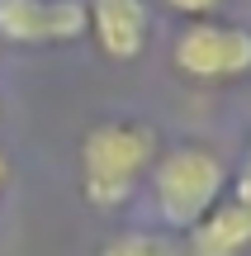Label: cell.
Wrapping results in <instances>:
<instances>
[{
    "label": "cell",
    "mask_w": 251,
    "mask_h": 256,
    "mask_svg": "<svg viewBox=\"0 0 251 256\" xmlns=\"http://www.w3.org/2000/svg\"><path fill=\"white\" fill-rule=\"evenodd\" d=\"M247 252H251V209L233 194H223L185 238V256H247Z\"/></svg>",
    "instance_id": "obj_6"
},
{
    "label": "cell",
    "mask_w": 251,
    "mask_h": 256,
    "mask_svg": "<svg viewBox=\"0 0 251 256\" xmlns=\"http://www.w3.org/2000/svg\"><path fill=\"white\" fill-rule=\"evenodd\" d=\"M171 66L195 86H233L251 76V28L233 19H185L171 43Z\"/></svg>",
    "instance_id": "obj_3"
},
{
    "label": "cell",
    "mask_w": 251,
    "mask_h": 256,
    "mask_svg": "<svg viewBox=\"0 0 251 256\" xmlns=\"http://www.w3.org/2000/svg\"><path fill=\"white\" fill-rule=\"evenodd\" d=\"M85 14H90V34H95V43H100V52L109 62L142 57L147 34H152L147 0H85Z\"/></svg>",
    "instance_id": "obj_5"
},
{
    "label": "cell",
    "mask_w": 251,
    "mask_h": 256,
    "mask_svg": "<svg viewBox=\"0 0 251 256\" xmlns=\"http://www.w3.org/2000/svg\"><path fill=\"white\" fill-rule=\"evenodd\" d=\"M152 204H157L161 223L176 232H190L218 200L228 194V162L204 142H180L157 156L152 166Z\"/></svg>",
    "instance_id": "obj_2"
},
{
    "label": "cell",
    "mask_w": 251,
    "mask_h": 256,
    "mask_svg": "<svg viewBox=\"0 0 251 256\" xmlns=\"http://www.w3.org/2000/svg\"><path fill=\"white\" fill-rule=\"evenodd\" d=\"M161 156L157 128L138 119H104L81 138V194L95 209H119L133 200Z\"/></svg>",
    "instance_id": "obj_1"
},
{
    "label": "cell",
    "mask_w": 251,
    "mask_h": 256,
    "mask_svg": "<svg viewBox=\"0 0 251 256\" xmlns=\"http://www.w3.org/2000/svg\"><path fill=\"white\" fill-rule=\"evenodd\" d=\"M90 34L85 0H0V38L19 48H62Z\"/></svg>",
    "instance_id": "obj_4"
},
{
    "label": "cell",
    "mask_w": 251,
    "mask_h": 256,
    "mask_svg": "<svg viewBox=\"0 0 251 256\" xmlns=\"http://www.w3.org/2000/svg\"><path fill=\"white\" fill-rule=\"evenodd\" d=\"M161 5L171 14H180V19H209V14H218L223 0H161Z\"/></svg>",
    "instance_id": "obj_8"
},
{
    "label": "cell",
    "mask_w": 251,
    "mask_h": 256,
    "mask_svg": "<svg viewBox=\"0 0 251 256\" xmlns=\"http://www.w3.org/2000/svg\"><path fill=\"white\" fill-rule=\"evenodd\" d=\"M100 256H185V247L166 232H119L100 247Z\"/></svg>",
    "instance_id": "obj_7"
},
{
    "label": "cell",
    "mask_w": 251,
    "mask_h": 256,
    "mask_svg": "<svg viewBox=\"0 0 251 256\" xmlns=\"http://www.w3.org/2000/svg\"><path fill=\"white\" fill-rule=\"evenodd\" d=\"M5 185H9V156L0 152V190H5Z\"/></svg>",
    "instance_id": "obj_10"
},
{
    "label": "cell",
    "mask_w": 251,
    "mask_h": 256,
    "mask_svg": "<svg viewBox=\"0 0 251 256\" xmlns=\"http://www.w3.org/2000/svg\"><path fill=\"white\" fill-rule=\"evenodd\" d=\"M233 200H242L247 209H251V147H247L242 166H237V176H233Z\"/></svg>",
    "instance_id": "obj_9"
}]
</instances>
